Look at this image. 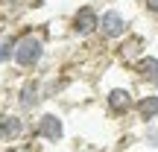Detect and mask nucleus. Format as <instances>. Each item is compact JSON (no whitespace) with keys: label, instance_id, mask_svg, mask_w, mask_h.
Masks as SVG:
<instances>
[{"label":"nucleus","instance_id":"obj_1","mask_svg":"<svg viewBox=\"0 0 158 152\" xmlns=\"http://www.w3.org/2000/svg\"><path fill=\"white\" fill-rule=\"evenodd\" d=\"M100 88H102V105L111 117H126L135 114V102H138V91L135 82L126 76L123 64H111L106 73L100 76Z\"/></svg>","mask_w":158,"mask_h":152},{"label":"nucleus","instance_id":"obj_2","mask_svg":"<svg viewBox=\"0 0 158 152\" xmlns=\"http://www.w3.org/2000/svg\"><path fill=\"white\" fill-rule=\"evenodd\" d=\"M47 56V44L44 38H41L38 32H21L15 41V59H12V64H15L18 70H23V73H32V70L41 68V62H44Z\"/></svg>","mask_w":158,"mask_h":152},{"label":"nucleus","instance_id":"obj_3","mask_svg":"<svg viewBox=\"0 0 158 152\" xmlns=\"http://www.w3.org/2000/svg\"><path fill=\"white\" fill-rule=\"evenodd\" d=\"M68 32L73 38L85 41V38H94L100 35V9L91 3H82L70 12V21H68Z\"/></svg>","mask_w":158,"mask_h":152},{"label":"nucleus","instance_id":"obj_4","mask_svg":"<svg viewBox=\"0 0 158 152\" xmlns=\"http://www.w3.org/2000/svg\"><path fill=\"white\" fill-rule=\"evenodd\" d=\"M32 135L44 143H62L64 135H68V126H64V114L56 111V108H47V111H38V120H35Z\"/></svg>","mask_w":158,"mask_h":152},{"label":"nucleus","instance_id":"obj_5","mask_svg":"<svg viewBox=\"0 0 158 152\" xmlns=\"http://www.w3.org/2000/svg\"><path fill=\"white\" fill-rule=\"evenodd\" d=\"M129 32H132L129 18H126L120 9L108 6V9H102V12H100V35H97V38L108 41V44H120V41H123Z\"/></svg>","mask_w":158,"mask_h":152},{"label":"nucleus","instance_id":"obj_6","mask_svg":"<svg viewBox=\"0 0 158 152\" xmlns=\"http://www.w3.org/2000/svg\"><path fill=\"white\" fill-rule=\"evenodd\" d=\"M44 100H47V97H44V85H41V79L27 76L21 85H18V91H15V111L27 117V114L38 111Z\"/></svg>","mask_w":158,"mask_h":152},{"label":"nucleus","instance_id":"obj_7","mask_svg":"<svg viewBox=\"0 0 158 152\" xmlns=\"http://www.w3.org/2000/svg\"><path fill=\"white\" fill-rule=\"evenodd\" d=\"M32 135V126L23 114L18 111H0V143L12 146V143H21L23 138Z\"/></svg>","mask_w":158,"mask_h":152},{"label":"nucleus","instance_id":"obj_8","mask_svg":"<svg viewBox=\"0 0 158 152\" xmlns=\"http://www.w3.org/2000/svg\"><path fill=\"white\" fill-rule=\"evenodd\" d=\"M147 53H149V44H147V38L138 35V32H129L117 47H114V56H117V62L123 64V68H135Z\"/></svg>","mask_w":158,"mask_h":152},{"label":"nucleus","instance_id":"obj_9","mask_svg":"<svg viewBox=\"0 0 158 152\" xmlns=\"http://www.w3.org/2000/svg\"><path fill=\"white\" fill-rule=\"evenodd\" d=\"M132 73H135V79L147 91H158V56L155 53H147V56L132 68Z\"/></svg>","mask_w":158,"mask_h":152},{"label":"nucleus","instance_id":"obj_10","mask_svg":"<svg viewBox=\"0 0 158 152\" xmlns=\"http://www.w3.org/2000/svg\"><path fill=\"white\" fill-rule=\"evenodd\" d=\"M135 117L141 120L143 126L158 123V91H147V94L138 97V102H135Z\"/></svg>","mask_w":158,"mask_h":152},{"label":"nucleus","instance_id":"obj_11","mask_svg":"<svg viewBox=\"0 0 158 152\" xmlns=\"http://www.w3.org/2000/svg\"><path fill=\"white\" fill-rule=\"evenodd\" d=\"M15 41L18 35H9V32H0V68L9 64L15 59Z\"/></svg>","mask_w":158,"mask_h":152},{"label":"nucleus","instance_id":"obj_12","mask_svg":"<svg viewBox=\"0 0 158 152\" xmlns=\"http://www.w3.org/2000/svg\"><path fill=\"white\" fill-rule=\"evenodd\" d=\"M141 141L147 143V149H155V152H158V123H149V126H143V135H141Z\"/></svg>","mask_w":158,"mask_h":152},{"label":"nucleus","instance_id":"obj_13","mask_svg":"<svg viewBox=\"0 0 158 152\" xmlns=\"http://www.w3.org/2000/svg\"><path fill=\"white\" fill-rule=\"evenodd\" d=\"M141 6H143V12H147V15L158 18V0H141Z\"/></svg>","mask_w":158,"mask_h":152},{"label":"nucleus","instance_id":"obj_14","mask_svg":"<svg viewBox=\"0 0 158 152\" xmlns=\"http://www.w3.org/2000/svg\"><path fill=\"white\" fill-rule=\"evenodd\" d=\"M23 6L27 9H41V6H47V0H23Z\"/></svg>","mask_w":158,"mask_h":152},{"label":"nucleus","instance_id":"obj_15","mask_svg":"<svg viewBox=\"0 0 158 152\" xmlns=\"http://www.w3.org/2000/svg\"><path fill=\"white\" fill-rule=\"evenodd\" d=\"M141 152H155V149H141Z\"/></svg>","mask_w":158,"mask_h":152},{"label":"nucleus","instance_id":"obj_16","mask_svg":"<svg viewBox=\"0 0 158 152\" xmlns=\"http://www.w3.org/2000/svg\"><path fill=\"white\" fill-rule=\"evenodd\" d=\"M73 152H88V149H73Z\"/></svg>","mask_w":158,"mask_h":152}]
</instances>
